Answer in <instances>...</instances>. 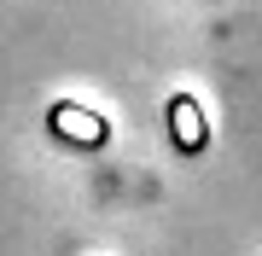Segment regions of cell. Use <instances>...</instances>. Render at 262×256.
<instances>
[{
  "label": "cell",
  "mask_w": 262,
  "mask_h": 256,
  "mask_svg": "<svg viewBox=\"0 0 262 256\" xmlns=\"http://www.w3.org/2000/svg\"><path fill=\"white\" fill-rule=\"evenodd\" d=\"M169 140H175V152L198 157L210 146V128H204V111H198L192 94H169Z\"/></svg>",
  "instance_id": "7a4b0ae2"
},
{
  "label": "cell",
  "mask_w": 262,
  "mask_h": 256,
  "mask_svg": "<svg viewBox=\"0 0 262 256\" xmlns=\"http://www.w3.org/2000/svg\"><path fill=\"white\" fill-rule=\"evenodd\" d=\"M47 128H53V140L58 146H76V152H99L105 140H111V123H105L99 111H88V105H53V117H47Z\"/></svg>",
  "instance_id": "6da1fadb"
}]
</instances>
